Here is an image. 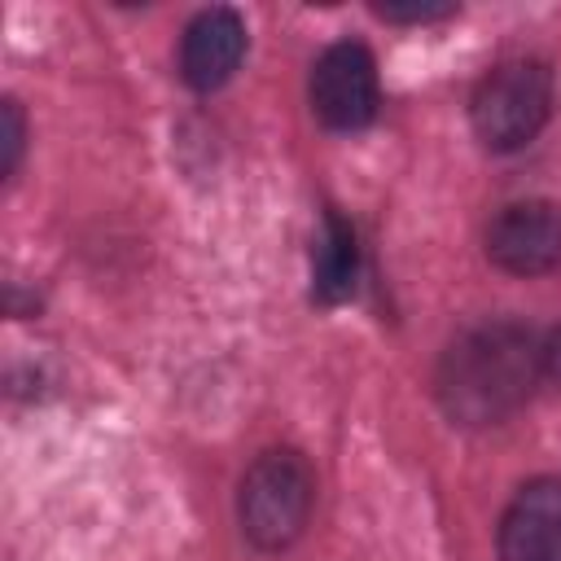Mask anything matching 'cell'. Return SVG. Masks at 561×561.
Returning <instances> with one entry per match:
<instances>
[{
  "instance_id": "1",
  "label": "cell",
  "mask_w": 561,
  "mask_h": 561,
  "mask_svg": "<svg viewBox=\"0 0 561 561\" xmlns=\"http://www.w3.org/2000/svg\"><path fill=\"white\" fill-rule=\"evenodd\" d=\"M543 377L539 337L522 320H478L438 355L434 394L456 425L482 430L522 412Z\"/></svg>"
},
{
  "instance_id": "2",
  "label": "cell",
  "mask_w": 561,
  "mask_h": 561,
  "mask_svg": "<svg viewBox=\"0 0 561 561\" xmlns=\"http://www.w3.org/2000/svg\"><path fill=\"white\" fill-rule=\"evenodd\" d=\"M316 508V473L302 451L294 447H267L250 460L237 486V522L241 535L259 552L289 548Z\"/></svg>"
},
{
  "instance_id": "3",
  "label": "cell",
  "mask_w": 561,
  "mask_h": 561,
  "mask_svg": "<svg viewBox=\"0 0 561 561\" xmlns=\"http://www.w3.org/2000/svg\"><path fill=\"white\" fill-rule=\"evenodd\" d=\"M552 101H557V88H552L548 61L539 57L500 61L478 79L469 96L473 136L491 153H517L543 131V123L552 118Z\"/></svg>"
},
{
  "instance_id": "4",
  "label": "cell",
  "mask_w": 561,
  "mask_h": 561,
  "mask_svg": "<svg viewBox=\"0 0 561 561\" xmlns=\"http://www.w3.org/2000/svg\"><path fill=\"white\" fill-rule=\"evenodd\" d=\"M307 101L311 114L329 131H359L377 118L381 105V83H377V61L359 39H337L329 44L307 79Z\"/></svg>"
},
{
  "instance_id": "5",
  "label": "cell",
  "mask_w": 561,
  "mask_h": 561,
  "mask_svg": "<svg viewBox=\"0 0 561 561\" xmlns=\"http://www.w3.org/2000/svg\"><path fill=\"white\" fill-rule=\"evenodd\" d=\"M486 259L508 276H543L561 267V206L548 197L508 202L486 224Z\"/></svg>"
},
{
  "instance_id": "6",
  "label": "cell",
  "mask_w": 561,
  "mask_h": 561,
  "mask_svg": "<svg viewBox=\"0 0 561 561\" xmlns=\"http://www.w3.org/2000/svg\"><path fill=\"white\" fill-rule=\"evenodd\" d=\"M500 561H561V478H530L495 530Z\"/></svg>"
},
{
  "instance_id": "7",
  "label": "cell",
  "mask_w": 561,
  "mask_h": 561,
  "mask_svg": "<svg viewBox=\"0 0 561 561\" xmlns=\"http://www.w3.org/2000/svg\"><path fill=\"white\" fill-rule=\"evenodd\" d=\"M245 57V22L237 9H202L180 35V79L193 92L224 88Z\"/></svg>"
},
{
  "instance_id": "8",
  "label": "cell",
  "mask_w": 561,
  "mask_h": 561,
  "mask_svg": "<svg viewBox=\"0 0 561 561\" xmlns=\"http://www.w3.org/2000/svg\"><path fill=\"white\" fill-rule=\"evenodd\" d=\"M355 280H359V237L351 219H342L329 206L311 250V298L320 307H337L355 294Z\"/></svg>"
},
{
  "instance_id": "9",
  "label": "cell",
  "mask_w": 561,
  "mask_h": 561,
  "mask_svg": "<svg viewBox=\"0 0 561 561\" xmlns=\"http://www.w3.org/2000/svg\"><path fill=\"white\" fill-rule=\"evenodd\" d=\"M0 114H4V167H0V175L13 180V171L22 162V149H26V118H22V105L13 96L4 101Z\"/></svg>"
},
{
  "instance_id": "10",
  "label": "cell",
  "mask_w": 561,
  "mask_h": 561,
  "mask_svg": "<svg viewBox=\"0 0 561 561\" xmlns=\"http://www.w3.org/2000/svg\"><path fill=\"white\" fill-rule=\"evenodd\" d=\"M373 13L386 22H438L451 18L456 4H373Z\"/></svg>"
},
{
  "instance_id": "11",
  "label": "cell",
  "mask_w": 561,
  "mask_h": 561,
  "mask_svg": "<svg viewBox=\"0 0 561 561\" xmlns=\"http://www.w3.org/2000/svg\"><path fill=\"white\" fill-rule=\"evenodd\" d=\"M539 364H543V381L561 386V324H552L548 337H539Z\"/></svg>"
}]
</instances>
